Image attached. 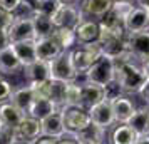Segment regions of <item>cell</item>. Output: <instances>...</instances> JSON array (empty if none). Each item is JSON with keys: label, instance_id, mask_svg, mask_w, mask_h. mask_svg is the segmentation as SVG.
<instances>
[{"label": "cell", "instance_id": "obj_19", "mask_svg": "<svg viewBox=\"0 0 149 144\" xmlns=\"http://www.w3.org/2000/svg\"><path fill=\"white\" fill-rule=\"evenodd\" d=\"M15 134H17V137H24V139L37 141L39 137H42V121L35 119V117L25 116L24 117V121L17 126Z\"/></svg>", "mask_w": 149, "mask_h": 144}, {"label": "cell", "instance_id": "obj_15", "mask_svg": "<svg viewBox=\"0 0 149 144\" xmlns=\"http://www.w3.org/2000/svg\"><path fill=\"white\" fill-rule=\"evenodd\" d=\"M111 102H112V109H114L116 122L127 124L136 112V107H134V104H132V101L126 96H117Z\"/></svg>", "mask_w": 149, "mask_h": 144}, {"label": "cell", "instance_id": "obj_9", "mask_svg": "<svg viewBox=\"0 0 149 144\" xmlns=\"http://www.w3.org/2000/svg\"><path fill=\"white\" fill-rule=\"evenodd\" d=\"M124 29L127 34H137L149 30V12L144 7H134L124 20Z\"/></svg>", "mask_w": 149, "mask_h": 144}, {"label": "cell", "instance_id": "obj_47", "mask_svg": "<svg viewBox=\"0 0 149 144\" xmlns=\"http://www.w3.org/2000/svg\"><path fill=\"white\" fill-rule=\"evenodd\" d=\"M148 12H149V8H148Z\"/></svg>", "mask_w": 149, "mask_h": 144}, {"label": "cell", "instance_id": "obj_16", "mask_svg": "<svg viewBox=\"0 0 149 144\" xmlns=\"http://www.w3.org/2000/svg\"><path fill=\"white\" fill-rule=\"evenodd\" d=\"M82 86V107L91 109L106 99V89L91 82H81Z\"/></svg>", "mask_w": 149, "mask_h": 144}, {"label": "cell", "instance_id": "obj_7", "mask_svg": "<svg viewBox=\"0 0 149 144\" xmlns=\"http://www.w3.org/2000/svg\"><path fill=\"white\" fill-rule=\"evenodd\" d=\"M92 124L101 127V129H109L111 126L116 124V116H114V109H112V102L109 99H104L102 102H99L97 106L89 109Z\"/></svg>", "mask_w": 149, "mask_h": 144}, {"label": "cell", "instance_id": "obj_28", "mask_svg": "<svg viewBox=\"0 0 149 144\" xmlns=\"http://www.w3.org/2000/svg\"><path fill=\"white\" fill-rule=\"evenodd\" d=\"M67 84L64 81H57V79H52L50 81V92H49V99L59 107V109H64L65 107V92H67Z\"/></svg>", "mask_w": 149, "mask_h": 144}, {"label": "cell", "instance_id": "obj_10", "mask_svg": "<svg viewBox=\"0 0 149 144\" xmlns=\"http://www.w3.org/2000/svg\"><path fill=\"white\" fill-rule=\"evenodd\" d=\"M127 50L134 55L139 62L149 59V30L127 34Z\"/></svg>", "mask_w": 149, "mask_h": 144}, {"label": "cell", "instance_id": "obj_37", "mask_svg": "<svg viewBox=\"0 0 149 144\" xmlns=\"http://www.w3.org/2000/svg\"><path fill=\"white\" fill-rule=\"evenodd\" d=\"M57 143H59V139H55V137H47V136H42L35 141V144H57Z\"/></svg>", "mask_w": 149, "mask_h": 144}, {"label": "cell", "instance_id": "obj_40", "mask_svg": "<svg viewBox=\"0 0 149 144\" xmlns=\"http://www.w3.org/2000/svg\"><path fill=\"white\" fill-rule=\"evenodd\" d=\"M142 69H144V72H146V77H148V81H149V59L142 62Z\"/></svg>", "mask_w": 149, "mask_h": 144}, {"label": "cell", "instance_id": "obj_17", "mask_svg": "<svg viewBox=\"0 0 149 144\" xmlns=\"http://www.w3.org/2000/svg\"><path fill=\"white\" fill-rule=\"evenodd\" d=\"M27 116L22 109H19L15 104L8 102L0 104V121L3 126H8L12 129H17V126L24 121V117Z\"/></svg>", "mask_w": 149, "mask_h": 144}, {"label": "cell", "instance_id": "obj_11", "mask_svg": "<svg viewBox=\"0 0 149 144\" xmlns=\"http://www.w3.org/2000/svg\"><path fill=\"white\" fill-rule=\"evenodd\" d=\"M67 134L65 124H64V114L62 109L55 111L54 114H50L42 121V136L47 137H55V139H62Z\"/></svg>", "mask_w": 149, "mask_h": 144}, {"label": "cell", "instance_id": "obj_39", "mask_svg": "<svg viewBox=\"0 0 149 144\" xmlns=\"http://www.w3.org/2000/svg\"><path fill=\"white\" fill-rule=\"evenodd\" d=\"M62 5H82L84 0H61Z\"/></svg>", "mask_w": 149, "mask_h": 144}, {"label": "cell", "instance_id": "obj_2", "mask_svg": "<svg viewBox=\"0 0 149 144\" xmlns=\"http://www.w3.org/2000/svg\"><path fill=\"white\" fill-rule=\"evenodd\" d=\"M116 81V61L109 55L102 54L84 74V82H91L101 87H107Z\"/></svg>", "mask_w": 149, "mask_h": 144}, {"label": "cell", "instance_id": "obj_4", "mask_svg": "<svg viewBox=\"0 0 149 144\" xmlns=\"http://www.w3.org/2000/svg\"><path fill=\"white\" fill-rule=\"evenodd\" d=\"M64 124L69 134H77L86 131L89 126H92V119L87 109L84 107H64Z\"/></svg>", "mask_w": 149, "mask_h": 144}, {"label": "cell", "instance_id": "obj_8", "mask_svg": "<svg viewBox=\"0 0 149 144\" xmlns=\"http://www.w3.org/2000/svg\"><path fill=\"white\" fill-rule=\"evenodd\" d=\"M7 32L12 44L14 42H22V40H37L32 19H15Z\"/></svg>", "mask_w": 149, "mask_h": 144}, {"label": "cell", "instance_id": "obj_5", "mask_svg": "<svg viewBox=\"0 0 149 144\" xmlns=\"http://www.w3.org/2000/svg\"><path fill=\"white\" fill-rule=\"evenodd\" d=\"M52 67V79L64 81V82H74L79 79V72L75 70L70 57V50H64L57 59L50 62Z\"/></svg>", "mask_w": 149, "mask_h": 144}, {"label": "cell", "instance_id": "obj_22", "mask_svg": "<svg viewBox=\"0 0 149 144\" xmlns=\"http://www.w3.org/2000/svg\"><path fill=\"white\" fill-rule=\"evenodd\" d=\"M55 111H59V107H57L49 97H35V101H34V104L30 106L27 116L35 117V119H39V121H44L45 117H49L50 114H54Z\"/></svg>", "mask_w": 149, "mask_h": 144}, {"label": "cell", "instance_id": "obj_30", "mask_svg": "<svg viewBox=\"0 0 149 144\" xmlns=\"http://www.w3.org/2000/svg\"><path fill=\"white\" fill-rule=\"evenodd\" d=\"M34 7L35 12H39V14L54 17L55 12L62 7V2L61 0H34Z\"/></svg>", "mask_w": 149, "mask_h": 144}, {"label": "cell", "instance_id": "obj_21", "mask_svg": "<svg viewBox=\"0 0 149 144\" xmlns=\"http://www.w3.org/2000/svg\"><path fill=\"white\" fill-rule=\"evenodd\" d=\"M20 69H24V65L20 64L17 54L14 52L12 45L7 49H3L0 52V74L2 76H12V74H17Z\"/></svg>", "mask_w": 149, "mask_h": 144}, {"label": "cell", "instance_id": "obj_35", "mask_svg": "<svg viewBox=\"0 0 149 144\" xmlns=\"http://www.w3.org/2000/svg\"><path fill=\"white\" fill-rule=\"evenodd\" d=\"M12 45V42H10V37H8V32L5 29L0 27V52L3 50V49H7Z\"/></svg>", "mask_w": 149, "mask_h": 144}, {"label": "cell", "instance_id": "obj_32", "mask_svg": "<svg viewBox=\"0 0 149 144\" xmlns=\"http://www.w3.org/2000/svg\"><path fill=\"white\" fill-rule=\"evenodd\" d=\"M15 137H17L15 129L2 124V127H0V144H14Z\"/></svg>", "mask_w": 149, "mask_h": 144}, {"label": "cell", "instance_id": "obj_6", "mask_svg": "<svg viewBox=\"0 0 149 144\" xmlns=\"http://www.w3.org/2000/svg\"><path fill=\"white\" fill-rule=\"evenodd\" d=\"M55 27L75 29L84 20V12L81 5H62L52 17Z\"/></svg>", "mask_w": 149, "mask_h": 144}, {"label": "cell", "instance_id": "obj_31", "mask_svg": "<svg viewBox=\"0 0 149 144\" xmlns=\"http://www.w3.org/2000/svg\"><path fill=\"white\" fill-rule=\"evenodd\" d=\"M14 84L10 82L8 79L2 77L0 79V104L3 102H8L12 99V94H14Z\"/></svg>", "mask_w": 149, "mask_h": 144}, {"label": "cell", "instance_id": "obj_13", "mask_svg": "<svg viewBox=\"0 0 149 144\" xmlns=\"http://www.w3.org/2000/svg\"><path fill=\"white\" fill-rule=\"evenodd\" d=\"M25 70V77L27 82H47L52 79V67L50 62L47 61H35L34 64H30L29 67L24 69Z\"/></svg>", "mask_w": 149, "mask_h": 144}, {"label": "cell", "instance_id": "obj_46", "mask_svg": "<svg viewBox=\"0 0 149 144\" xmlns=\"http://www.w3.org/2000/svg\"><path fill=\"white\" fill-rule=\"evenodd\" d=\"M0 79H2V74H0Z\"/></svg>", "mask_w": 149, "mask_h": 144}, {"label": "cell", "instance_id": "obj_1", "mask_svg": "<svg viewBox=\"0 0 149 144\" xmlns=\"http://www.w3.org/2000/svg\"><path fill=\"white\" fill-rule=\"evenodd\" d=\"M116 61V82L122 94H142L149 87V81L139 62L134 55L127 52Z\"/></svg>", "mask_w": 149, "mask_h": 144}, {"label": "cell", "instance_id": "obj_38", "mask_svg": "<svg viewBox=\"0 0 149 144\" xmlns=\"http://www.w3.org/2000/svg\"><path fill=\"white\" fill-rule=\"evenodd\" d=\"M14 144H35V141H32V139H24V137H15Z\"/></svg>", "mask_w": 149, "mask_h": 144}, {"label": "cell", "instance_id": "obj_26", "mask_svg": "<svg viewBox=\"0 0 149 144\" xmlns=\"http://www.w3.org/2000/svg\"><path fill=\"white\" fill-rule=\"evenodd\" d=\"M137 139V134L129 124H119L111 132V144H136Z\"/></svg>", "mask_w": 149, "mask_h": 144}, {"label": "cell", "instance_id": "obj_3", "mask_svg": "<svg viewBox=\"0 0 149 144\" xmlns=\"http://www.w3.org/2000/svg\"><path fill=\"white\" fill-rule=\"evenodd\" d=\"M102 54H104V50H102V45L99 42L79 44V47L72 49V50H70V57H72V64H74L75 70L79 72V77L84 76L89 69H91V65H92Z\"/></svg>", "mask_w": 149, "mask_h": 144}, {"label": "cell", "instance_id": "obj_34", "mask_svg": "<svg viewBox=\"0 0 149 144\" xmlns=\"http://www.w3.org/2000/svg\"><path fill=\"white\" fill-rule=\"evenodd\" d=\"M24 0H0V8L2 10H7V12H12L14 14L17 8L20 7V3Z\"/></svg>", "mask_w": 149, "mask_h": 144}, {"label": "cell", "instance_id": "obj_14", "mask_svg": "<svg viewBox=\"0 0 149 144\" xmlns=\"http://www.w3.org/2000/svg\"><path fill=\"white\" fill-rule=\"evenodd\" d=\"M12 49L17 54L20 64L24 69L29 67L30 64H34L35 61H39L37 57V40H22V42H14Z\"/></svg>", "mask_w": 149, "mask_h": 144}, {"label": "cell", "instance_id": "obj_33", "mask_svg": "<svg viewBox=\"0 0 149 144\" xmlns=\"http://www.w3.org/2000/svg\"><path fill=\"white\" fill-rule=\"evenodd\" d=\"M14 20H15V15L12 12H7V10H2L0 8V27L8 30V27L14 24Z\"/></svg>", "mask_w": 149, "mask_h": 144}, {"label": "cell", "instance_id": "obj_36", "mask_svg": "<svg viewBox=\"0 0 149 144\" xmlns=\"http://www.w3.org/2000/svg\"><path fill=\"white\" fill-rule=\"evenodd\" d=\"M57 144H81V143H79L72 134H69V132H67L62 139H59V143H57Z\"/></svg>", "mask_w": 149, "mask_h": 144}, {"label": "cell", "instance_id": "obj_12", "mask_svg": "<svg viewBox=\"0 0 149 144\" xmlns=\"http://www.w3.org/2000/svg\"><path fill=\"white\" fill-rule=\"evenodd\" d=\"M75 37H77V44H92V42L99 40V22L92 20V19H84V20L74 29Z\"/></svg>", "mask_w": 149, "mask_h": 144}, {"label": "cell", "instance_id": "obj_27", "mask_svg": "<svg viewBox=\"0 0 149 144\" xmlns=\"http://www.w3.org/2000/svg\"><path fill=\"white\" fill-rule=\"evenodd\" d=\"M52 37L57 40V44L62 47V50H72V47L77 44V37H75L74 29L57 27L54 30V35Z\"/></svg>", "mask_w": 149, "mask_h": 144}, {"label": "cell", "instance_id": "obj_24", "mask_svg": "<svg viewBox=\"0 0 149 144\" xmlns=\"http://www.w3.org/2000/svg\"><path fill=\"white\" fill-rule=\"evenodd\" d=\"M112 5H114V0H84L81 7L84 15L101 19L112 8Z\"/></svg>", "mask_w": 149, "mask_h": 144}, {"label": "cell", "instance_id": "obj_44", "mask_svg": "<svg viewBox=\"0 0 149 144\" xmlns=\"http://www.w3.org/2000/svg\"><path fill=\"white\" fill-rule=\"evenodd\" d=\"M114 2H132V0H114Z\"/></svg>", "mask_w": 149, "mask_h": 144}, {"label": "cell", "instance_id": "obj_45", "mask_svg": "<svg viewBox=\"0 0 149 144\" xmlns=\"http://www.w3.org/2000/svg\"><path fill=\"white\" fill-rule=\"evenodd\" d=\"M0 127H2V121H0Z\"/></svg>", "mask_w": 149, "mask_h": 144}, {"label": "cell", "instance_id": "obj_43", "mask_svg": "<svg viewBox=\"0 0 149 144\" xmlns=\"http://www.w3.org/2000/svg\"><path fill=\"white\" fill-rule=\"evenodd\" d=\"M144 92H146V99H148V106H149V87L144 90Z\"/></svg>", "mask_w": 149, "mask_h": 144}, {"label": "cell", "instance_id": "obj_23", "mask_svg": "<svg viewBox=\"0 0 149 144\" xmlns=\"http://www.w3.org/2000/svg\"><path fill=\"white\" fill-rule=\"evenodd\" d=\"M127 124L132 127V131L137 134V137L149 136V106L136 109L134 116L131 117V121Z\"/></svg>", "mask_w": 149, "mask_h": 144}, {"label": "cell", "instance_id": "obj_20", "mask_svg": "<svg viewBox=\"0 0 149 144\" xmlns=\"http://www.w3.org/2000/svg\"><path fill=\"white\" fill-rule=\"evenodd\" d=\"M35 97L37 96H35L32 86H30V84H24V86H20V87H15L14 89V94H12L10 102L15 104L19 109H22L25 114H27L29 109H30V106L34 104Z\"/></svg>", "mask_w": 149, "mask_h": 144}, {"label": "cell", "instance_id": "obj_29", "mask_svg": "<svg viewBox=\"0 0 149 144\" xmlns=\"http://www.w3.org/2000/svg\"><path fill=\"white\" fill-rule=\"evenodd\" d=\"M65 107H82V86L81 82H69L65 92Z\"/></svg>", "mask_w": 149, "mask_h": 144}, {"label": "cell", "instance_id": "obj_25", "mask_svg": "<svg viewBox=\"0 0 149 144\" xmlns=\"http://www.w3.org/2000/svg\"><path fill=\"white\" fill-rule=\"evenodd\" d=\"M32 20H34V29H35L37 39H44V37H52L54 35V30L57 27H55L52 17L35 12L34 17H32Z\"/></svg>", "mask_w": 149, "mask_h": 144}, {"label": "cell", "instance_id": "obj_18", "mask_svg": "<svg viewBox=\"0 0 149 144\" xmlns=\"http://www.w3.org/2000/svg\"><path fill=\"white\" fill-rule=\"evenodd\" d=\"M64 50L57 44L54 37H44V39H37V57L40 61L52 62L54 59H57Z\"/></svg>", "mask_w": 149, "mask_h": 144}, {"label": "cell", "instance_id": "obj_42", "mask_svg": "<svg viewBox=\"0 0 149 144\" xmlns=\"http://www.w3.org/2000/svg\"><path fill=\"white\" fill-rule=\"evenodd\" d=\"M136 144H149V136H144V137H139Z\"/></svg>", "mask_w": 149, "mask_h": 144}, {"label": "cell", "instance_id": "obj_41", "mask_svg": "<svg viewBox=\"0 0 149 144\" xmlns=\"http://www.w3.org/2000/svg\"><path fill=\"white\" fill-rule=\"evenodd\" d=\"M137 5L144 8H149V0H137Z\"/></svg>", "mask_w": 149, "mask_h": 144}]
</instances>
